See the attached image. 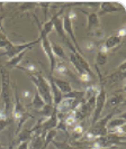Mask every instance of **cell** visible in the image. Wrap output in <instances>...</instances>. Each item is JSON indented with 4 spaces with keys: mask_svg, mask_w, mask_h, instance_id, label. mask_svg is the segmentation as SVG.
<instances>
[{
    "mask_svg": "<svg viewBox=\"0 0 126 149\" xmlns=\"http://www.w3.org/2000/svg\"><path fill=\"white\" fill-rule=\"evenodd\" d=\"M118 43H119V37L114 36V37H111L108 40H107V43H106V47H107V48H109V47H113V46L117 45Z\"/></svg>",
    "mask_w": 126,
    "mask_h": 149,
    "instance_id": "cell-1",
    "label": "cell"
},
{
    "mask_svg": "<svg viewBox=\"0 0 126 149\" xmlns=\"http://www.w3.org/2000/svg\"><path fill=\"white\" fill-rule=\"evenodd\" d=\"M86 48L90 51V49H94L95 48V44L92 43V42H88V43H86Z\"/></svg>",
    "mask_w": 126,
    "mask_h": 149,
    "instance_id": "cell-2",
    "label": "cell"
},
{
    "mask_svg": "<svg viewBox=\"0 0 126 149\" xmlns=\"http://www.w3.org/2000/svg\"><path fill=\"white\" fill-rule=\"evenodd\" d=\"M6 112H5V110H1L0 109V121H2V120H6Z\"/></svg>",
    "mask_w": 126,
    "mask_h": 149,
    "instance_id": "cell-3",
    "label": "cell"
},
{
    "mask_svg": "<svg viewBox=\"0 0 126 149\" xmlns=\"http://www.w3.org/2000/svg\"><path fill=\"white\" fill-rule=\"evenodd\" d=\"M81 80H82V81H84V82L89 81V75L86 74V73H82V75H81Z\"/></svg>",
    "mask_w": 126,
    "mask_h": 149,
    "instance_id": "cell-4",
    "label": "cell"
},
{
    "mask_svg": "<svg viewBox=\"0 0 126 149\" xmlns=\"http://www.w3.org/2000/svg\"><path fill=\"white\" fill-rule=\"evenodd\" d=\"M65 122H67V125H72V123L74 122V117H70V118H68Z\"/></svg>",
    "mask_w": 126,
    "mask_h": 149,
    "instance_id": "cell-5",
    "label": "cell"
},
{
    "mask_svg": "<svg viewBox=\"0 0 126 149\" xmlns=\"http://www.w3.org/2000/svg\"><path fill=\"white\" fill-rule=\"evenodd\" d=\"M6 127V120H2V121H0V130H2L4 128Z\"/></svg>",
    "mask_w": 126,
    "mask_h": 149,
    "instance_id": "cell-6",
    "label": "cell"
},
{
    "mask_svg": "<svg viewBox=\"0 0 126 149\" xmlns=\"http://www.w3.org/2000/svg\"><path fill=\"white\" fill-rule=\"evenodd\" d=\"M74 131H75V132H82V128L81 127H75L74 128Z\"/></svg>",
    "mask_w": 126,
    "mask_h": 149,
    "instance_id": "cell-7",
    "label": "cell"
},
{
    "mask_svg": "<svg viewBox=\"0 0 126 149\" xmlns=\"http://www.w3.org/2000/svg\"><path fill=\"white\" fill-rule=\"evenodd\" d=\"M24 95H25V97H30V93L28 92V91H25V92H24Z\"/></svg>",
    "mask_w": 126,
    "mask_h": 149,
    "instance_id": "cell-8",
    "label": "cell"
},
{
    "mask_svg": "<svg viewBox=\"0 0 126 149\" xmlns=\"http://www.w3.org/2000/svg\"><path fill=\"white\" fill-rule=\"evenodd\" d=\"M119 34H120L122 36H124V34H125V29L123 28V29H122V30H120V31H119Z\"/></svg>",
    "mask_w": 126,
    "mask_h": 149,
    "instance_id": "cell-9",
    "label": "cell"
},
{
    "mask_svg": "<svg viewBox=\"0 0 126 149\" xmlns=\"http://www.w3.org/2000/svg\"><path fill=\"white\" fill-rule=\"evenodd\" d=\"M0 148H1V146H0Z\"/></svg>",
    "mask_w": 126,
    "mask_h": 149,
    "instance_id": "cell-10",
    "label": "cell"
}]
</instances>
